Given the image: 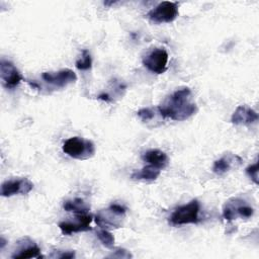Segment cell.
<instances>
[{
  "mask_svg": "<svg viewBox=\"0 0 259 259\" xmlns=\"http://www.w3.org/2000/svg\"><path fill=\"white\" fill-rule=\"evenodd\" d=\"M190 96L191 90L188 87L176 90L158 106L159 113L163 117L177 121L189 118L197 111V106L190 101Z\"/></svg>",
  "mask_w": 259,
  "mask_h": 259,
  "instance_id": "obj_1",
  "label": "cell"
},
{
  "mask_svg": "<svg viewBox=\"0 0 259 259\" xmlns=\"http://www.w3.org/2000/svg\"><path fill=\"white\" fill-rule=\"evenodd\" d=\"M63 152L74 159L85 160L95 154V146L89 140H84L80 137H72L64 143Z\"/></svg>",
  "mask_w": 259,
  "mask_h": 259,
  "instance_id": "obj_2",
  "label": "cell"
},
{
  "mask_svg": "<svg viewBox=\"0 0 259 259\" xmlns=\"http://www.w3.org/2000/svg\"><path fill=\"white\" fill-rule=\"evenodd\" d=\"M200 203L197 199H192L186 204L178 206L170 217V223L174 226L197 224L199 222Z\"/></svg>",
  "mask_w": 259,
  "mask_h": 259,
  "instance_id": "obj_3",
  "label": "cell"
},
{
  "mask_svg": "<svg viewBox=\"0 0 259 259\" xmlns=\"http://www.w3.org/2000/svg\"><path fill=\"white\" fill-rule=\"evenodd\" d=\"M178 3L171 1H163L147 14L148 18L155 23H169L178 16Z\"/></svg>",
  "mask_w": 259,
  "mask_h": 259,
  "instance_id": "obj_4",
  "label": "cell"
},
{
  "mask_svg": "<svg viewBox=\"0 0 259 259\" xmlns=\"http://www.w3.org/2000/svg\"><path fill=\"white\" fill-rule=\"evenodd\" d=\"M253 213V207L241 198H231L225 203L223 208V217L227 221H233L237 218L249 219Z\"/></svg>",
  "mask_w": 259,
  "mask_h": 259,
  "instance_id": "obj_5",
  "label": "cell"
},
{
  "mask_svg": "<svg viewBox=\"0 0 259 259\" xmlns=\"http://www.w3.org/2000/svg\"><path fill=\"white\" fill-rule=\"evenodd\" d=\"M168 53L164 49H155L143 59L144 66L151 72L162 74L167 69Z\"/></svg>",
  "mask_w": 259,
  "mask_h": 259,
  "instance_id": "obj_6",
  "label": "cell"
},
{
  "mask_svg": "<svg viewBox=\"0 0 259 259\" xmlns=\"http://www.w3.org/2000/svg\"><path fill=\"white\" fill-rule=\"evenodd\" d=\"M0 77L2 80V85L7 89L15 88L23 79L22 75L14 64L4 59H2L0 62Z\"/></svg>",
  "mask_w": 259,
  "mask_h": 259,
  "instance_id": "obj_7",
  "label": "cell"
},
{
  "mask_svg": "<svg viewBox=\"0 0 259 259\" xmlns=\"http://www.w3.org/2000/svg\"><path fill=\"white\" fill-rule=\"evenodd\" d=\"M33 188V184L26 178L6 180L1 185V195L10 197L16 194H27Z\"/></svg>",
  "mask_w": 259,
  "mask_h": 259,
  "instance_id": "obj_8",
  "label": "cell"
},
{
  "mask_svg": "<svg viewBox=\"0 0 259 259\" xmlns=\"http://www.w3.org/2000/svg\"><path fill=\"white\" fill-rule=\"evenodd\" d=\"M76 222H61L59 228L64 235H72L75 233L90 231V224L93 220V217L89 213L76 214Z\"/></svg>",
  "mask_w": 259,
  "mask_h": 259,
  "instance_id": "obj_9",
  "label": "cell"
},
{
  "mask_svg": "<svg viewBox=\"0 0 259 259\" xmlns=\"http://www.w3.org/2000/svg\"><path fill=\"white\" fill-rule=\"evenodd\" d=\"M41 77L47 83L59 88H63L77 80L76 73L71 69H63L58 72H45Z\"/></svg>",
  "mask_w": 259,
  "mask_h": 259,
  "instance_id": "obj_10",
  "label": "cell"
},
{
  "mask_svg": "<svg viewBox=\"0 0 259 259\" xmlns=\"http://www.w3.org/2000/svg\"><path fill=\"white\" fill-rule=\"evenodd\" d=\"M258 120V113L249 106L240 105L232 114L231 121L236 125L252 124Z\"/></svg>",
  "mask_w": 259,
  "mask_h": 259,
  "instance_id": "obj_11",
  "label": "cell"
},
{
  "mask_svg": "<svg viewBox=\"0 0 259 259\" xmlns=\"http://www.w3.org/2000/svg\"><path fill=\"white\" fill-rule=\"evenodd\" d=\"M142 159L147 162L148 165H152L159 169L165 168L169 163V158L167 154L158 149H152L145 152L142 156Z\"/></svg>",
  "mask_w": 259,
  "mask_h": 259,
  "instance_id": "obj_12",
  "label": "cell"
},
{
  "mask_svg": "<svg viewBox=\"0 0 259 259\" xmlns=\"http://www.w3.org/2000/svg\"><path fill=\"white\" fill-rule=\"evenodd\" d=\"M161 173V169L156 168L152 165H147L143 167L141 170L134 171L131 175V178L134 180H145V181H153L156 180Z\"/></svg>",
  "mask_w": 259,
  "mask_h": 259,
  "instance_id": "obj_13",
  "label": "cell"
},
{
  "mask_svg": "<svg viewBox=\"0 0 259 259\" xmlns=\"http://www.w3.org/2000/svg\"><path fill=\"white\" fill-rule=\"evenodd\" d=\"M239 159L241 158L236 155H226L220 158L219 160L214 161L212 166V171L218 175H223L229 170H231V168L233 167V164L236 162V160H239Z\"/></svg>",
  "mask_w": 259,
  "mask_h": 259,
  "instance_id": "obj_14",
  "label": "cell"
},
{
  "mask_svg": "<svg viewBox=\"0 0 259 259\" xmlns=\"http://www.w3.org/2000/svg\"><path fill=\"white\" fill-rule=\"evenodd\" d=\"M63 207L67 211H72L75 214L88 213L89 205L81 198H74L72 200H66L63 204Z\"/></svg>",
  "mask_w": 259,
  "mask_h": 259,
  "instance_id": "obj_15",
  "label": "cell"
},
{
  "mask_svg": "<svg viewBox=\"0 0 259 259\" xmlns=\"http://www.w3.org/2000/svg\"><path fill=\"white\" fill-rule=\"evenodd\" d=\"M42 255L40 254V249L35 244L27 245L21 249L18 250L17 253L12 255V258L14 259H25V258H41Z\"/></svg>",
  "mask_w": 259,
  "mask_h": 259,
  "instance_id": "obj_16",
  "label": "cell"
},
{
  "mask_svg": "<svg viewBox=\"0 0 259 259\" xmlns=\"http://www.w3.org/2000/svg\"><path fill=\"white\" fill-rule=\"evenodd\" d=\"M75 65H76L77 69L82 70V71L89 70L91 68V66H92V58H91V56H90V54H89V52L87 50H84L82 52L81 58L76 61Z\"/></svg>",
  "mask_w": 259,
  "mask_h": 259,
  "instance_id": "obj_17",
  "label": "cell"
},
{
  "mask_svg": "<svg viewBox=\"0 0 259 259\" xmlns=\"http://www.w3.org/2000/svg\"><path fill=\"white\" fill-rule=\"evenodd\" d=\"M97 237L99 241L107 248H111L114 244V237L113 235L107 231L106 229H101L97 232Z\"/></svg>",
  "mask_w": 259,
  "mask_h": 259,
  "instance_id": "obj_18",
  "label": "cell"
},
{
  "mask_svg": "<svg viewBox=\"0 0 259 259\" xmlns=\"http://www.w3.org/2000/svg\"><path fill=\"white\" fill-rule=\"evenodd\" d=\"M247 175L256 183L258 184V163H254L246 168Z\"/></svg>",
  "mask_w": 259,
  "mask_h": 259,
  "instance_id": "obj_19",
  "label": "cell"
},
{
  "mask_svg": "<svg viewBox=\"0 0 259 259\" xmlns=\"http://www.w3.org/2000/svg\"><path fill=\"white\" fill-rule=\"evenodd\" d=\"M138 116L143 120V121H147V120H150L153 118L154 116V111L149 108V107H145V108H142L140 109L138 112H137Z\"/></svg>",
  "mask_w": 259,
  "mask_h": 259,
  "instance_id": "obj_20",
  "label": "cell"
},
{
  "mask_svg": "<svg viewBox=\"0 0 259 259\" xmlns=\"http://www.w3.org/2000/svg\"><path fill=\"white\" fill-rule=\"evenodd\" d=\"M110 257H118V258H130L132 257V255L124 249H118L115 251V253H113L112 255H110Z\"/></svg>",
  "mask_w": 259,
  "mask_h": 259,
  "instance_id": "obj_21",
  "label": "cell"
},
{
  "mask_svg": "<svg viewBox=\"0 0 259 259\" xmlns=\"http://www.w3.org/2000/svg\"><path fill=\"white\" fill-rule=\"evenodd\" d=\"M75 257V253L74 252H71V251H69V252H64L63 254H61L60 256H59V258H68V259H70V258H74Z\"/></svg>",
  "mask_w": 259,
  "mask_h": 259,
  "instance_id": "obj_22",
  "label": "cell"
}]
</instances>
